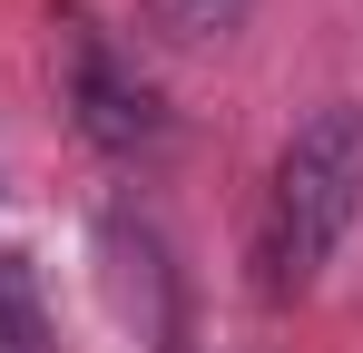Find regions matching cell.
<instances>
[{"label":"cell","instance_id":"obj_1","mask_svg":"<svg viewBox=\"0 0 363 353\" xmlns=\"http://www.w3.org/2000/svg\"><path fill=\"white\" fill-rule=\"evenodd\" d=\"M363 216V108L354 99H324L285 138V157L265 176V206H255V294L285 304L314 294V275L334 265V245Z\"/></svg>","mask_w":363,"mask_h":353},{"label":"cell","instance_id":"obj_2","mask_svg":"<svg viewBox=\"0 0 363 353\" xmlns=\"http://www.w3.org/2000/svg\"><path fill=\"white\" fill-rule=\"evenodd\" d=\"M60 89H69V108H79V128H89L99 147H118V157H138V147L167 138L157 89L138 79V59H128L89 10H69V20H60Z\"/></svg>","mask_w":363,"mask_h":353},{"label":"cell","instance_id":"obj_3","mask_svg":"<svg viewBox=\"0 0 363 353\" xmlns=\"http://www.w3.org/2000/svg\"><path fill=\"white\" fill-rule=\"evenodd\" d=\"M0 353H50V304L30 255H0Z\"/></svg>","mask_w":363,"mask_h":353},{"label":"cell","instance_id":"obj_4","mask_svg":"<svg viewBox=\"0 0 363 353\" xmlns=\"http://www.w3.org/2000/svg\"><path fill=\"white\" fill-rule=\"evenodd\" d=\"M138 10H147V30H157V40L196 50V40H226V30H245V10H255V0H138Z\"/></svg>","mask_w":363,"mask_h":353}]
</instances>
